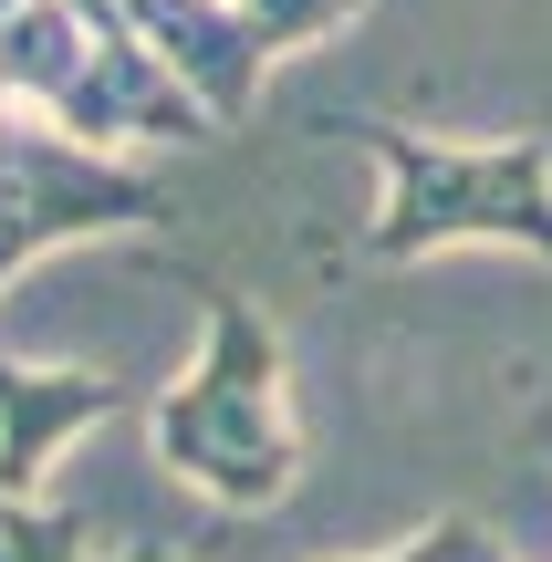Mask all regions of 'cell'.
Segmentation results:
<instances>
[{"label":"cell","mask_w":552,"mask_h":562,"mask_svg":"<svg viewBox=\"0 0 552 562\" xmlns=\"http://www.w3.org/2000/svg\"><path fill=\"white\" fill-rule=\"evenodd\" d=\"M375 146V220L365 261H438V250H521L552 261V146L542 136H428V125L365 115Z\"/></svg>","instance_id":"obj_2"},{"label":"cell","mask_w":552,"mask_h":562,"mask_svg":"<svg viewBox=\"0 0 552 562\" xmlns=\"http://www.w3.org/2000/svg\"><path fill=\"white\" fill-rule=\"evenodd\" d=\"M115 562H188V552H167V542H125Z\"/></svg>","instance_id":"obj_7"},{"label":"cell","mask_w":552,"mask_h":562,"mask_svg":"<svg viewBox=\"0 0 552 562\" xmlns=\"http://www.w3.org/2000/svg\"><path fill=\"white\" fill-rule=\"evenodd\" d=\"M209 334H199V364L157 396L146 438H157V469L178 490L219 510H271L303 469V427H292V375H282V334L250 292L209 281Z\"/></svg>","instance_id":"obj_1"},{"label":"cell","mask_w":552,"mask_h":562,"mask_svg":"<svg viewBox=\"0 0 552 562\" xmlns=\"http://www.w3.org/2000/svg\"><path fill=\"white\" fill-rule=\"evenodd\" d=\"M11 11H32V0H0V21H11Z\"/></svg>","instance_id":"obj_8"},{"label":"cell","mask_w":552,"mask_h":562,"mask_svg":"<svg viewBox=\"0 0 552 562\" xmlns=\"http://www.w3.org/2000/svg\"><path fill=\"white\" fill-rule=\"evenodd\" d=\"M167 199L136 178L125 157H94V146L53 136V125L0 115V281L21 261L63 240H94V229H157Z\"/></svg>","instance_id":"obj_3"},{"label":"cell","mask_w":552,"mask_h":562,"mask_svg":"<svg viewBox=\"0 0 552 562\" xmlns=\"http://www.w3.org/2000/svg\"><path fill=\"white\" fill-rule=\"evenodd\" d=\"M375 562H511V552H500L480 521H459V510H449V521L407 531V542H396V552H375Z\"/></svg>","instance_id":"obj_6"},{"label":"cell","mask_w":552,"mask_h":562,"mask_svg":"<svg viewBox=\"0 0 552 562\" xmlns=\"http://www.w3.org/2000/svg\"><path fill=\"white\" fill-rule=\"evenodd\" d=\"M0 562H94L74 521H53L42 501H11L0 490Z\"/></svg>","instance_id":"obj_5"},{"label":"cell","mask_w":552,"mask_h":562,"mask_svg":"<svg viewBox=\"0 0 552 562\" xmlns=\"http://www.w3.org/2000/svg\"><path fill=\"white\" fill-rule=\"evenodd\" d=\"M125 385L104 364H32L0 344V490L11 501H42V480L63 469V448L94 417H115Z\"/></svg>","instance_id":"obj_4"}]
</instances>
